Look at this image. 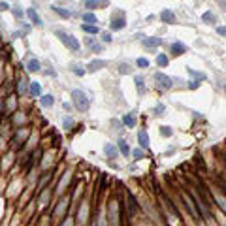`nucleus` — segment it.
Wrapping results in <instances>:
<instances>
[{
	"label": "nucleus",
	"mask_w": 226,
	"mask_h": 226,
	"mask_svg": "<svg viewBox=\"0 0 226 226\" xmlns=\"http://www.w3.org/2000/svg\"><path fill=\"white\" fill-rule=\"evenodd\" d=\"M106 4H107L106 0H85V6L91 8V9H94V8H98V6H106Z\"/></svg>",
	"instance_id": "dca6fc26"
},
{
	"label": "nucleus",
	"mask_w": 226,
	"mask_h": 226,
	"mask_svg": "<svg viewBox=\"0 0 226 226\" xmlns=\"http://www.w3.org/2000/svg\"><path fill=\"white\" fill-rule=\"evenodd\" d=\"M104 151H106V155H107L109 158H117V155H119V151H117V147H115L113 143H106Z\"/></svg>",
	"instance_id": "9d476101"
},
{
	"label": "nucleus",
	"mask_w": 226,
	"mask_h": 226,
	"mask_svg": "<svg viewBox=\"0 0 226 226\" xmlns=\"http://www.w3.org/2000/svg\"><path fill=\"white\" fill-rule=\"evenodd\" d=\"M72 100H74V104H75V107L79 111H87L89 106H91V102H89V98H87V94L83 91H74L72 92Z\"/></svg>",
	"instance_id": "f03ea898"
},
{
	"label": "nucleus",
	"mask_w": 226,
	"mask_h": 226,
	"mask_svg": "<svg viewBox=\"0 0 226 226\" xmlns=\"http://www.w3.org/2000/svg\"><path fill=\"white\" fill-rule=\"evenodd\" d=\"M40 102H41V106H43V107H51V106L55 104V98H53L51 94H45V96H41V98H40Z\"/></svg>",
	"instance_id": "a211bd4d"
},
{
	"label": "nucleus",
	"mask_w": 226,
	"mask_h": 226,
	"mask_svg": "<svg viewBox=\"0 0 226 226\" xmlns=\"http://www.w3.org/2000/svg\"><path fill=\"white\" fill-rule=\"evenodd\" d=\"M26 15H28V19H30L34 25H38V26L41 25V19H40V15L36 13V9H34V8H28V9H26Z\"/></svg>",
	"instance_id": "0eeeda50"
},
{
	"label": "nucleus",
	"mask_w": 226,
	"mask_h": 226,
	"mask_svg": "<svg viewBox=\"0 0 226 226\" xmlns=\"http://www.w3.org/2000/svg\"><path fill=\"white\" fill-rule=\"evenodd\" d=\"M53 11H57L62 19H70L72 17V11H68V9H62V8H57V6H53Z\"/></svg>",
	"instance_id": "6ab92c4d"
},
{
	"label": "nucleus",
	"mask_w": 226,
	"mask_h": 226,
	"mask_svg": "<svg viewBox=\"0 0 226 226\" xmlns=\"http://www.w3.org/2000/svg\"><path fill=\"white\" fill-rule=\"evenodd\" d=\"M160 132H162V136H164V138H170V136H172V128H170V126H162V128H160Z\"/></svg>",
	"instance_id": "c756f323"
},
{
	"label": "nucleus",
	"mask_w": 226,
	"mask_h": 226,
	"mask_svg": "<svg viewBox=\"0 0 226 226\" xmlns=\"http://www.w3.org/2000/svg\"><path fill=\"white\" fill-rule=\"evenodd\" d=\"M185 51H187L185 43H181V41H175V43H172V53H174V55H183Z\"/></svg>",
	"instance_id": "9b49d317"
},
{
	"label": "nucleus",
	"mask_w": 226,
	"mask_h": 226,
	"mask_svg": "<svg viewBox=\"0 0 226 226\" xmlns=\"http://www.w3.org/2000/svg\"><path fill=\"white\" fill-rule=\"evenodd\" d=\"M217 30H219V34H221V36H224V34H226V28H224V26H219Z\"/></svg>",
	"instance_id": "58836bf2"
},
{
	"label": "nucleus",
	"mask_w": 226,
	"mask_h": 226,
	"mask_svg": "<svg viewBox=\"0 0 226 226\" xmlns=\"http://www.w3.org/2000/svg\"><path fill=\"white\" fill-rule=\"evenodd\" d=\"M40 68H41V64H40L38 58H32V60L26 64V70H28V72H40Z\"/></svg>",
	"instance_id": "4468645a"
},
{
	"label": "nucleus",
	"mask_w": 226,
	"mask_h": 226,
	"mask_svg": "<svg viewBox=\"0 0 226 226\" xmlns=\"http://www.w3.org/2000/svg\"><path fill=\"white\" fill-rule=\"evenodd\" d=\"M83 23H89V25H96L98 19L94 13H83Z\"/></svg>",
	"instance_id": "aec40b11"
},
{
	"label": "nucleus",
	"mask_w": 226,
	"mask_h": 226,
	"mask_svg": "<svg viewBox=\"0 0 226 226\" xmlns=\"http://www.w3.org/2000/svg\"><path fill=\"white\" fill-rule=\"evenodd\" d=\"M134 157H136V158H141V157H143V151H141V149L134 151Z\"/></svg>",
	"instance_id": "e433bc0d"
},
{
	"label": "nucleus",
	"mask_w": 226,
	"mask_h": 226,
	"mask_svg": "<svg viewBox=\"0 0 226 226\" xmlns=\"http://www.w3.org/2000/svg\"><path fill=\"white\" fill-rule=\"evenodd\" d=\"M119 149H121V153H123L124 157H128V155L132 153V151H130V147H128V143H126V141H123V140L119 141Z\"/></svg>",
	"instance_id": "5701e85b"
},
{
	"label": "nucleus",
	"mask_w": 226,
	"mask_h": 226,
	"mask_svg": "<svg viewBox=\"0 0 226 226\" xmlns=\"http://www.w3.org/2000/svg\"><path fill=\"white\" fill-rule=\"evenodd\" d=\"M104 66H107L106 60H92V62L89 64V70H91V72H96V70H100V68H104Z\"/></svg>",
	"instance_id": "ddd939ff"
},
{
	"label": "nucleus",
	"mask_w": 226,
	"mask_h": 226,
	"mask_svg": "<svg viewBox=\"0 0 226 226\" xmlns=\"http://www.w3.org/2000/svg\"><path fill=\"white\" fill-rule=\"evenodd\" d=\"M155 81H157V89H160V91H170L172 89V79L164 74H157Z\"/></svg>",
	"instance_id": "20e7f679"
},
{
	"label": "nucleus",
	"mask_w": 226,
	"mask_h": 226,
	"mask_svg": "<svg viewBox=\"0 0 226 226\" xmlns=\"http://www.w3.org/2000/svg\"><path fill=\"white\" fill-rule=\"evenodd\" d=\"M87 43L91 45V49H92L94 53H100V51H104V45H102V43H98V41H92V38H87Z\"/></svg>",
	"instance_id": "f3484780"
},
{
	"label": "nucleus",
	"mask_w": 226,
	"mask_h": 226,
	"mask_svg": "<svg viewBox=\"0 0 226 226\" xmlns=\"http://www.w3.org/2000/svg\"><path fill=\"white\" fill-rule=\"evenodd\" d=\"M183 200H185V206H187V209L190 211V215L192 217H196V219H200L202 217V213H200V209H198V204H196V200L190 196V194H183Z\"/></svg>",
	"instance_id": "7ed1b4c3"
},
{
	"label": "nucleus",
	"mask_w": 226,
	"mask_h": 226,
	"mask_svg": "<svg viewBox=\"0 0 226 226\" xmlns=\"http://www.w3.org/2000/svg\"><path fill=\"white\" fill-rule=\"evenodd\" d=\"M6 9H9V4H6V2H0V11H6Z\"/></svg>",
	"instance_id": "f704fd0d"
},
{
	"label": "nucleus",
	"mask_w": 226,
	"mask_h": 226,
	"mask_svg": "<svg viewBox=\"0 0 226 226\" xmlns=\"http://www.w3.org/2000/svg\"><path fill=\"white\" fill-rule=\"evenodd\" d=\"M190 89H198V81H190Z\"/></svg>",
	"instance_id": "ea45409f"
},
{
	"label": "nucleus",
	"mask_w": 226,
	"mask_h": 226,
	"mask_svg": "<svg viewBox=\"0 0 226 226\" xmlns=\"http://www.w3.org/2000/svg\"><path fill=\"white\" fill-rule=\"evenodd\" d=\"M136 87H138V92H140V94L145 92V81H143V77L136 75Z\"/></svg>",
	"instance_id": "4be33fe9"
},
{
	"label": "nucleus",
	"mask_w": 226,
	"mask_h": 226,
	"mask_svg": "<svg viewBox=\"0 0 226 226\" xmlns=\"http://www.w3.org/2000/svg\"><path fill=\"white\" fill-rule=\"evenodd\" d=\"M11 11H13V15H15L17 19H21V17H23V9H19V8H13Z\"/></svg>",
	"instance_id": "2f4dec72"
},
{
	"label": "nucleus",
	"mask_w": 226,
	"mask_h": 226,
	"mask_svg": "<svg viewBox=\"0 0 226 226\" xmlns=\"http://www.w3.org/2000/svg\"><path fill=\"white\" fill-rule=\"evenodd\" d=\"M74 74H75V75H83L85 70H81V68H74Z\"/></svg>",
	"instance_id": "c9c22d12"
},
{
	"label": "nucleus",
	"mask_w": 226,
	"mask_h": 226,
	"mask_svg": "<svg viewBox=\"0 0 226 226\" xmlns=\"http://www.w3.org/2000/svg\"><path fill=\"white\" fill-rule=\"evenodd\" d=\"M55 34L60 38V41H62V43H64V45H66L70 51H75V53H77V51L81 49L79 41H77V40H75L72 34H68V32H64V30H55Z\"/></svg>",
	"instance_id": "f257e3e1"
},
{
	"label": "nucleus",
	"mask_w": 226,
	"mask_h": 226,
	"mask_svg": "<svg viewBox=\"0 0 226 226\" xmlns=\"http://www.w3.org/2000/svg\"><path fill=\"white\" fill-rule=\"evenodd\" d=\"M119 68H121V70H119L121 74H132V68H130V64H121Z\"/></svg>",
	"instance_id": "bb28decb"
},
{
	"label": "nucleus",
	"mask_w": 226,
	"mask_h": 226,
	"mask_svg": "<svg viewBox=\"0 0 226 226\" xmlns=\"http://www.w3.org/2000/svg\"><path fill=\"white\" fill-rule=\"evenodd\" d=\"M81 28L89 34H98V26L96 25H81Z\"/></svg>",
	"instance_id": "b1692460"
},
{
	"label": "nucleus",
	"mask_w": 226,
	"mask_h": 226,
	"mask_svg": "<svg viewBox=\"0 0 226 226\" xmlns=\"http://www.w3.org/2000/svg\"><path fill=\"white\" fill-rule=\"evenodd\" d=\"M62 124H64V128H72L75 123H74V119H70V117H66L64 121H62Z\"/></svg>",
	"instance_id": "c85d7f7f"
},
{
	"label": "nucleus",
	"mask_w": 226,
	"mask_h": 226,
	"mask_svg": "<svg viewBox=\"0 0 226 226\" xmlns=\"http://www.w3.org/2000/svg\"><path fill=\"white\" fill-rule=\"evenodd\" d=\"M157 64H158V66H162V68H164V66H168V57L160 53V55L157 57Z\"/></svg>",
	"instance_id": "a878e982"
},
{
	"label": "nucleus",
	"mask_w": 226,
	"mask_h": 226,
	"mask_svg": "<svg viewBox=\"0 0 226 226\" xmlns=\"http://www.w3.org/2000/svg\"><path fill=\"white\" fill-rule=\"evenodd\" d=\"M124 25H126L124 17H119V19H111L109 28H111V30H123V28H124Z\"/></svg>",
	"instance_id": "423d86ee"
},
{
	"label": "nucleus",
	"mask_w": 226,
	"mask_h": 226,
	"mask_svg": "<svg viewBox=\"0 0 226 226\" xmlns=\"http://www.w3.org/2000/svg\"><path fill=\"white\" fill-rule=\"evenodd\" d=\"M204 21H207V23H215V15H213L211 11H207V13H204Z\"/></svg>",
	"instance_id": "cd10ccee"
},
{
	"label": "nucleus",
	"mask_w": 226,
	"mask_h": 226,
	"mask_svg": "<svg viewBox=\"0 0 226 226\" xmlns=\"http://www.w3.org/2000/svg\"><path fill=\"white\" fill-rule=\"evenodd\" d=\"M162 111H164V106H162V104H158V106L155 107V113H157V115H160Z\"/></svg>",
	"instance_id": "72a5a7b5"
},
{
	"label": "nucleus",
	"mask_w": 226,
	"mask_h": 226,
	"mask_svg": "<svg viewBox=\"0 0 226 226\" xmlns=\"http://www.w3.org/2000/svg\"><path fill=\"white\" fill-rule=\"evenodd\" d=\"M123 123H124L128 128H134V126H136V115H134V113H126V115L123 117Z\"/></svg>",
	"instance_id": "f8f14e48"
},
{
	"label": "nucleus",
	"mask_w": 226,
	"mask_h": 226,
	"mask_svg": "<svg viewBox=\"0 0 226 226\" xmlns=\"http://www.w3.org/2000/svg\"><path fill=\"white\" fill-rule=\"evenodd\" d=\"M138 66H140V68H147V66H149V60L141 57V58H138Z\"/></svg>",
	"instance_id": "7c9ffc66"
},
{
	"label": "nucleus",
	"mask_w": 226,
	"mask_h": 226,
	"mask_svg": "<svg viewBox=\"0 0 226 226\" xmlns=\"http://www.w3.org/2000/svg\"><path fill=\"white\" fill-rule=\"evenodd\" d=\"M138 141H140V145H141L143 149H149V134H147L145 130H141V132L138 134Z\"/></svg>",
	"instance_id": "1a4fd4ad"
},
{
	"label": "nucleus",
	"mask_w": 226,
	"mask_h": 226,
	"mask_svg": "<svg viewBox=\"0 0 226 226\" xmlns=\"http://www.w3.org/2000/svg\"><path fill=\"white\" fill-rule=\"evenodd\" d=\"M62 107H64V109H66V111H68V113H70V109H72V106H70V104H68V102H64V104H62Z\"/></svg>",
	"instance_id": "4c0bfd02"
},
{
	"label": "nucleus",
	"mask_w": 226,
	"mask_h": 226,
	"mask_svg": "<svg viewBox=\"0 0 226 226\" xmlns=\"http://www.w3.org/2000/svg\"><path fill=\"white\" fill-rule=\"evenodd\" d=\"M160 43H162V38H158V36L143 38V45H145V47H158Z\"/></svg>",
	"instance_id": "39448f33"
},
{
	"label": "nucleus",
	"mask_w": 226,
	"mask_h": 226,
	"mask_svg": "<svg viewBox=\"0 0 226 226\" xmlns=\"http://www.w3.org/2000/svg\"><path fill=\"white\" fill-rule=\"evenodd\" d=\"M30 94H32V96H40V94H41V85L36 83V81L30 83Z\"/></svg>",
	"instance_id": "412c9836"
},
{
	"label": "nucleus",
	"mask_w": 226,
	"mask_h": 226,
	"mask_svg": "<svg viewBox=\"0 0 226 226\" xmlns=\"http://www.w3.org/2000/svg\"><path fill=\"white\" fill-rule=\"evenodd\" d=\"M187 74H189V75H192L194 79H202V81H206V79H207V75H206L204 72H196V70H192V68H187Z\"/></svg>",
	"instance_id": "2eb2a0df"
},
{
	"label": "nucleus",
	"mask_w": 226,
	"mask_h": 226,
	"mask_svg": "<svg viewBox=\"0 0 226 226\" xmlns=\"http://www.w3.org/2000/svg\"><path fill=\"white\" fill-rule=\"evenodd\" d=\"M128 204H130V213L134 215L136 211H138V204H136V200H134V196L128 192Z\"/></svg>",
	"instance_id": "393cba45"
},
{
	"label": "nucleus",
	"mask_w": 226,
	"mask_h": 226,
	"mask_svg": "<svg viewBox=\"0 0 226 226\" xmlns=\"http://www.w3.org/2000/svg\"><path fill=\"white\" fill-rule=\"evenodd\" d=\"M160 19H162L164 23H168V25L175 23V15H174V11H170V9H164V11L160 13Z\"/></svg>",
	"instance_id": "6e6552de"
},
{
	"label": "nucleus",
	"mask_w": 226,
	"mask_h": 226,
	"mask_svg": "<svg viewBox=\"0 0 226 226\" xmlns=\"http://www.w3.org/2000/svg\"><path fill=\"white\" fill-rule=\"evenodd\" d=\"M102 38H104V41H111V40H113L109 32H104V34H102Z\"/></svg>",
	"instance_id": "473e14b6"
}]
</instances>
